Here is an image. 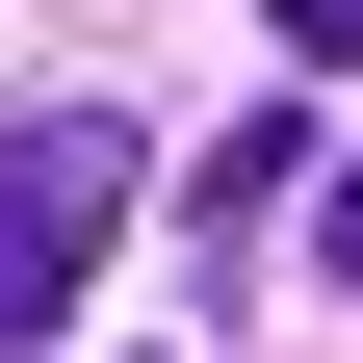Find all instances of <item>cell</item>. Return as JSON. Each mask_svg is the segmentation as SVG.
Listing matches in <instances>:
<instances>
[{
    "label": "cell",
    "instance_id": "2",
    "mask_svg": "<svg viewBox=\"0 0 363 363\" xmlns=\"http://www.w3.org/2000/svg\"><path fill=\"white\" fill-rule=\"evenodd\" d=\"M286 52H363V0H286Z\"/></svg>",
    "mask_w": 363,
    "mask_h": 363
},
{
    "label": "cell",
    "instance_id": "1",
    "mask_svg": "<svg viewBox=\"0 0 363 363\" xmlns=\"http://www.w3.org/2000/svg\"><path fill=\"white\" fill-rule=\"evenodd\" d=\"M130 234V130L104 104H52V130H0V363L78 311V259Z\"/></svg>",
    "mask_w": 363,
    "mask_h": 363
},
{
    "label": "cell",
    "instance_id": "3",
    "mask_svg": "<svg viewBox=\"0 0 363 363\" xmlns=\"http://www.w3.org/2000/svg\"><path fill=\"white\" fill-rule=\"evenodd\" d=\"M311 259H337V286H363V182H337V208H311Z\"/></svg>",
    "mask_w": 363,
    "mask_h": 363
}]
</instances>
